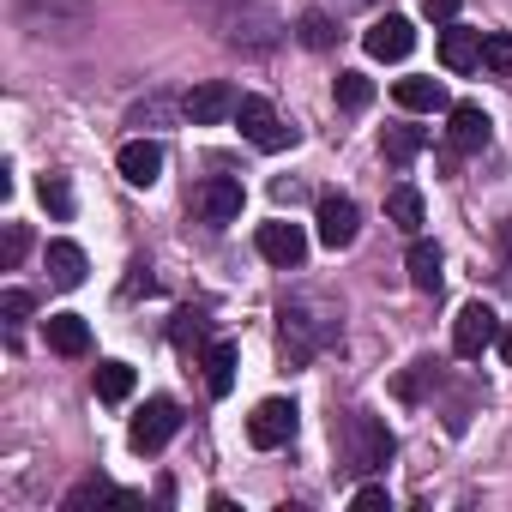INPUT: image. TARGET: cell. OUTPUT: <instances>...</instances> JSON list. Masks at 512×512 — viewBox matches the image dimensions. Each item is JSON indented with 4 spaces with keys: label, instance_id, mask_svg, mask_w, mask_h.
Segmentation results:
<instances>
[{
    "label": "cell",
    "instance_id": "cell-8",
    "mask_svg": "<svg viewBox=\"0 0 512 512\" xmlns=\"http://www.w3.org/2000/svg\"><path fill=\"white\" fill-rule=\"evenodd\" d=\"M175 428H181V410L169 404V398H151L139 416H133V428H127V440L139 446V452H163L169 440H175Z\"/></svg>",
    "mask_w": 512,
    "mask_h": 512
},
{
    "label": "cell",
    "instance_id": "cell-29",
    "mask_svg": "<svg viewBox=\"0 0 512 512\" xmlns=\"http://www.w3.org/2000/svg\"><path fill=\"white\" fill-rule=\"evenodd\" d=\"M43 205L55 211V217H73V187H67V175H43Z\"/></svg>",
    "mask_w": 512,
    "mask_h": 512
},
{
    "label": "cell",
    "instance_id": "cell-30",
    "mask_svg": "<svg viewBox=\"0 0 512 512\" xmlns=\"http://www.w3.org/2000/svg\"><path fill=\"white\" fill-rule=\"evenodd\" d=\"M175 344L181 350H205L211 338H205V320L199 314H175Z\"/></svg>",
    "mask_w": 512,
    "mask_h": 512
},
{
    "label": "cell",
    "instance_id": "cell-28",
    "mask_svg": "<svg viewBox=\"0 0 512 512\" xmlns=\"http://www.w3.org/2000/svg\"><path fill=\"white\" fill-rule=\"evenodd\" d=\"M482 67H488V73H500V79L512 73V37H506V31L482 37Z\"/></svg>",
    "mask_w": 512,
    "mask_h": 512
},
{
    "label": "cell",
    "instance_id": "cell-23",
    "mask_svg": "<svg viewBox=\"0 0 512 512\" xmlns=\"http://www.w3.org/2000/svg\"><path fill=\"white\" fill-rule=\"evenodd\" d=\"M386 217H392L404 235H416V229H422V193H416L410 181H398V187L386 193Z\"/></svg>",
    "mask_w": 512,
    "mask_h": 512
},
{
    "label": "cell",
    "instance_id": "cell-25",
    "mask_svg": "<svg viewBox=\"0 0 512 512\" xmlns=\"http://www.w3.org/2000/svg\"><path fill=\"white\" fill-rule=\"evenodd\" d=\"M97 398L103 404H127L133 398V368L127 362H97Z\"/></svg>",
    "mask_w": 512,
    "mask_h": 512
},
{
    "label": "cell",
    "instance_id": "cell-13",
    "mask_svg": "<svg viewBox=\"0 0 512 512\" xmlns=\"http://www.w3.org/2000/svg\"><path fill=\"white\" fill-rule=\"evenodd\" d=\"M199 217H205V223H235V217H241V181H235V175L199 181Z\"/></svg>",
    "mask_w": 512,
    "mask_h": 512
},
{
    "label": "cell",
    "instance_id": "cell-19",
    "mask_svg": "<svg viewBox=\"0 0 512 512\" xmlns=\"http://www.w3.org/2000/svg\"><path fill=\"white\" fill-rule=\"evenodd\" d=\"M49 284L55 290H79L85 284V247L79 241H49Z\"/></svg>",
    "mask_w": 512,
    "mask_h": 512
},
{
    "label": "cell",
    "instance_id": "cell-6",
    "mask_svg": "<svg viewBox=\"0 0 512 512\" xmlns=\"http://www.w3.org/2000/svg\"><path fill=\"white\" fill-rule=\"evenodd\" d=\"M247 440L260 446V452L290 446V440H296V404H290V398H266L260 410L247 416Z\"/></svg>",
    "mask_w": 512,
    "mask_h": 512
},
{
    "label": "cell",
    "instance_id": "cell-2",
    "mask_svg": "<svg viewBox=\"0 0 512 512\" xmlns=\"http://www.w3.org/2000/svg\"><path fill=\"white\" fill-rule=\"evenodd\" d=\"M217 31H223L229 49H247V55H266V49H278V37H284L278 13H266L260 0H229V7L217 13Z\"/></svg>",
    "mask_w": 512,
    "mask_h": 512
},
{
    "label": "cell",
    "instance_id": "cell-17",
    "mask_svg": "<svg viewBox=\"0 0 512 512\" xmlns=\"http://www.w3.org/2000/svg\"><path fill=\"white\" fill-rule=\"evenodd\" d=\"M43 338H49L55 356H85V350H91V326H85L79 314H49V320H43Z\"/></svg>",
    "mask_w": 512,
    "mask_h": 512
},
{
    "label": "cell",
    "instance_id": "cell-4",
    "mask_svg": "<svg viewBox=\"0 0 512 512\" xmlns=\"http://www.w3.org/2000/svg\"><path fill=\"white\" fill-rule=\"evenodd\" d=\"M235 127L260 145V151H290V145H296V127H290L266 97H241V103H235Z\"/></svg>",
    "mask_w": 512,
    "mask_h": 512
},
{
    "label": "cell",
    "instance_id": "cell-34",
    "mask_svg": "<svg viewBox=\"0 0 512 512\" xmlns=\"http://www.w3.org/2000/svg\"><path fill=\"white\" fill-rule=\"evenodd\" d=\"M422 13H428L434 25H452V19H458V0H422Z\"/></svg>",
    "mask_w": 512,
    "mask_h": 512
},
{
    "label": "cell",
    "instance_id": "cell-14",
    "mask_svg": "<svg viewBox=\"0 0 512 512\" xmlns=\"http://www.w3.org/2000/svg\"><path fill=\"white\" fill-rule=\"evenodd\" d=\"M446 121H452V127H446L452 151H482V145H488V133H494V127H488V115H482V103H452V109H446Z\"/></svg>",
    "mask_w": 512,
    "mask_h": 512
},
{
    "label": "cell",
    "instance_id": "cell-9",
    "mask_svg": "<svg viewBox=\"0 0 512 512\" xmlns=\"http://www.w3.org/2000/svg\"><path fill=\"white\" fill-rule=\"evenodd\" d=\"M260 260H272V266H284V272H296L302 260H308V229L302 223H260Z\"/></svg>",
    "mask_w": 512,
    "mask_h": 512
},
{
    "label": "cell",
    "instance_id": "cell-15",
    "mask_svg": "<svg viewBox=\"0 0 512 512\" xmlns=\"http://www.w3.org/2000/svg\"><path fill=\"white\" fill-rule=\"evenodd\" d=\"M115 163H121V175H127L133 187H151V181L163 175V145H157V139H127Z\"/></svg>",
    "mask_w": 512,
    "mask_h": 512
},
{
    "label": "cell",
    "instance_id": "cell-21",
    "mask_svg": "<svg viewBox=\"0 0 512 512\" xmlns=\"http://www.w3.org/2000/svg\"><path fill=\"white\" fill-rule=\"evenodd\" d=\"M91 506H133V494H121L109 476H85V482L67 494V512H91Z\"/></svg>",
    "mask_w": 512,
    "mask_h": 512
},
{
    "label": "cell",
    "instance_id": "cell-32",
    "mask_svg": "<svg viewBox=\"0 0 512 512\" xmlns=\"http://www.w3.org/2000/svg\"><path fill=\"white\" fill-rule=\"evenodd\" d=\"M0 320H7V326H25V320H31V296H25V290H7V296H0Z\"/></svg>",
    "mask_w": 512,
    "mask_h": 512
},
{
    "label": "cell",
    "instance_id": "cell-1",
    "mask_svg": "<svg viewBox=\"0 0 512 512\" xmlns=\"http://www.w3.org/2000/svg\"><path fill=\"white\" fill-rule=\"evenodd\" d=\"M278 326H284V350H290V362H314L320 350L338 344V332H344V308H338L326 290H296V296L278 302Z\"/></svg>",
    "mask_w": 512,
    "mask_h": 512
},
{
    "label": "cell",
    "instance_id": "cell-10",
    "mask_svg": "<svg viewBox=\"0 0 512 512\" xmlns=\"http://www.w3.org/2000/svg\"><path fill=\"white\" fill-rule=\"evenodd\" d=\"M314 223H320V241L338 253V247H350V241H356L362 211H356V199H350V193H326V199H320V211H314Z\"/></svg>",
    "mask_w": 512,
    "mask_h": 512
},
{
    "label": "cell",
    "instance_id": "cell-22",
    "mask_svg": "<svg viewBox=\"0 0 512 512\" xmlns=\"http://www.w3.org/2000/svg\"><path fill=\"white\" fill-rule=\"evenodd\" d=\"M410 284L422 296H440V247L434 241H410Z\"/></svg>",
    "mask_w": 512,
    "mask_h": 512
},
{
    "label": "cell",
    "instance_id": "cell-18",
    "mask_svg": "<svg viewBox=\"0 0 512 512\" xmlns=\"http://www.w3.org/2000/svg\"><path fill=\"white\" fill-rule=\"evenodd\" d=\"M199 362H205L211 398H229V392H235V344H229V338H211V344L199 350Z\"/></svg>",
    "mask_w": 512,
    "mask_h": 512
},
{
    "label": "cell",
    "instance_id": "cell-7",
    "mask_svg": "<svg viewBox=\"0 0 512 512\" xmlns=\"http://www.w3.org/2000/svg\"><path fill=\"white\" fill-rule=\"evenodd\" d=\"M235 85H223V79H205V85H193L187 97H181V115L193 121V127H217V121H229L235 115Z\"/></svg>",
    "mask_w": 512,
    "mask_h": 512
},
{
    "label": "cell",
    "instance_id": "cell-31",
    "mask_svg": "<svg viewBox=\"0 0 512 512\" xmlns=\"http://www.w3.org/2000/svg\"><path fill=\"white\" fill-rule=\"evenodd\" d=\"M332 37H338V31H332L326 13H308V19H302V43H308V49H332Z\"/></svg>",
    "mask_w": 512,
    "mask_h": 512
},
{
    "label": "cell",
    "instance_id": "cell-5",
    "mask_svg": "<svg viewBox=\"0 0 512 512\" xmlns=\"http://www.w3.org/2000/svg\"><path fill=\"white\" fill-rule=\"evenodd\" d=\"M488 344H500V320H494V308H488V302L458 308V320H452V350H458L464 362H476Z\"/></svg>",
    "mask_w": 512,
    "mask_h": 512
},
{
    "label": "cell",
    "instance_id": "cell-27",
    "mask_svg": "<svg viewBox=\"0 0 512 512\" xmlns=\"http://www.w3.org/2000/svg\"><path fill=\"white\" fill-rule=\"evenodd\" d=\"M169 115H175V103H169V97H145V103H133V109H127V127H163Z\"/></svg>",
    "mask_w": 512,
    "mask_h": 512
},
{
    "label": "cell",
    "instance_id": "cell-3",
    "mask_svg": "<svg viewBox=\"0 0 512 512\" xmlns=\"http://www.w3.org/2000/svg\"><path fill=\"white\" fill-rule=\"evenodd\" d=\"M344 452H350V470H380V464L398 452V440H392V428H386L380 416L356 410V416L344 422Z\"/></svg>",
    "mask_w": 512,
    "mask_h": 512
},
{
    "label": "cell",
    "instance_id": "cell-16",
    "mask_svg": "<svg viewBox=\"0 0 512 512\" xmlns=\"http://www.w3.org/2000/svg\"><path fill=\"white\" fill-rule=\"evenodd\" d=\"M476 61H482V31L446 25V31H440V67H446V73H470Z\"/></svg>",
    "mask_w": 512,
    "mask_h": 512
},
{
    "label": "cell",
    "instance_id": "cell-20",
    "mask_svg": "<svg viewBox=\"0 0 512 512\" xmlns=\"http://www.w3.org/2000/svg\"><path fill=\"white\" fill-rule=\"evenodd\" d=\"M404 109H416V115H434V109H452V97H446V85L440 79H398V91H392Z\"/></svg>",
    "mask_w": 512,
    "mask_h": 512
},
{
    "label": "cell",
    "instance_id": "cell-12",
    "mask_svg": "<svg viewBox=\"0 0 512 512\" xmlns=\"http://www.w3.org/2000/svg\"><path fill=\"white\" fill-rule=\"evenodd\" d=\"M362 49H368L374 61H404V55L416 49V31H410V19L386 13V19H374V25L362 31Z\"/></svg>",
    "mask_w": 512,
    "mask_h": 512
},
{
    "label": "cell",
    "instance_id": "cell-36",
    "mask_svg": "<svg viewBox=\"0 0 512 512\" xmlns=\"http://www.w3.org/2000/svg\"><path fill=\"white\" fill-rule=\"evenodd\" d=\"M500 356H506V368H512V332H500Z\"/></svg>",
    "mask_w": 512,
    "mask_h": 512
},
{
    "label": "cell",
    "instance_id": "cell-35",
    "mask_svg": "<svg viewBox=\"0 0 512 512\" xmlns=\"http://www.w3.org/2000/svg\"><path fill=\"white\" fill-rule=\"evenodd\" d=\"M19 260H25V229H19V223H7V272H13Z\"/></svg>",
    "mask_w": 512,
    "mask_h": 512
},
{
    "label": "cell",
    "instance_id": "cell-26",
    "mask_svg": "<svg viewBox=\"0 0 512 512\" xmlns=\"http://www.w3.org/2000/svg\"><path fill=\"white\" fill-rule=\"evenodd\" d=\"M374 103V85H368V73H338V109H368Z\"/></svg>",
    "mask_w": 512,
    "mask_h": 512
},
{
    "label": "cell",
    "instance_id": "cell-33",
    "mask_svg": "<svg viewBox=\"0 0 512 512\" xmlns=\"http://www.w3.org/2000/svg\"><path fill=\"white\" fill-rule=\"evenodd\" d=\"M350 506H362V512H374V506H392V494H386V482H362V488L350 494Z\"/></svg>",
    "mask_w": 512,
    "mask_h": 512
},
{
    "label": "cell",
    "instance_id": "cell-24",
    "mask_svg": "<svg viewBox=\"0 0 512 512\" xmlns=\"http://www.w3.org/2000/svg\"><path fill=\"white\" fill-rule=\"evenodd\" d=\"M422 145H428V133L422 127H386V139H380V151H386V163H410V157H422Z\"/></svg>",
    "mask_w": 512,
    "mask_h": 512
},
{
    "label": "cell",
    "instance_id": "cell-11",
    "mask_svg": "<svg viewBox=\"0 0 512 512\" xmlns=\"http://www.w3.org/2000/svg\"><path fill=\"white\" fill-rule=\"evenodd\" d=\"M19 19L31 31H79L91 19V0H19Z\"/></svg>",
    "mask_w": 512,
    "mask_h": 512
}]
</instances>
